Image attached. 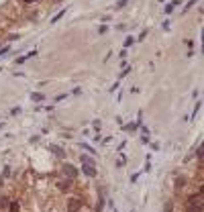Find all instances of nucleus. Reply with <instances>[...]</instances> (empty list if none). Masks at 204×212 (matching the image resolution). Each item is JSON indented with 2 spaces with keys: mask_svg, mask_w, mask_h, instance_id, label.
Instances as JSON below:
<instances>
[{
  "mask_svg": "<svg viewBox=\"0 0 204 212\" xmlns=\"http://www.w3.org/2000/svg\"><path fill=\"white\" fill-rule=\"evenodd\" d=\"M200 196H202V192L198 194V198H196V196H192V198H190L188 212H202V204H200V202H202V198H200Z\"/></svg>",
  "mask_w": 204,
  "mask_h": 212,
  "instance_id": "f257e3e1",
  "label": "nucleus"
},
{
  "mask_svg": "<svg viewBox=\"0 0 204 212\" xmlns=\"http://www.w3.org/2000/svg\"><path fill=\"white\" fill-rule=\"evenodd\" d=\"M82 171H84L88 177H96V173H98L96 167H94V165H90V163H82Z\"/></svg>",
  "mask_w": 204,
  "mask_h": 212,
  "instance_id": "f03ea898",
  "label": "nucleus"
},
{
  "mask_svg": "<svg viewBox=\"0 0 204 212\" xmlns=\"http://www.w3.org/2000/svg\"><path fill=\"white\" fill-rule=\"evenodd\" d=\"M47 149H49V151H51V153H55V155H57V157H65V151H63V149H61V147H59V145H49V147H47Z\"/></svg>",
  "mask_w": 204,
  "mask_h": 212,
  "instance_id": "7ed1b4c3",
  "label": "nucleus"
},
{
  "mask_svg": "<svg viewBox=\"0 0 204 212\" xmlns=\"http://www.w3.org/2000/svg\"><path fill=\"white\" fill-rule=\"evenodd\" d=\"M63 171H65V175H70V177H76V175H78V169H76L74 165H70V163L63 165Z\"/></svg>",
  "mask_w": 204,
  "mask_h": 212,
  "instance_id": "20e7f679",
  "label": "nucleus"
},
{
  "mask_svg": "<svg viewBox=\"0 0 204 212\" xmlns=\"http://www.w3.org/2000/svg\"><path fill=\"white\" fill-rule=\"evenodd\" d=\"M80 206H82L80 200H76V198H74V200H70V212H78V210H80Z\"/></svg>",
  "mask_w": 204,
  "mask_h": 212,
  "instance_id": "39448f33",
  "label": "nucleus"
},
{
  "mask_svg": "<svg viewBox=\"0 0 204 212\" xmlns=\"http://www.w3.org/2000/svg\"><path fill=\"white\" fill-rule=\"evenodd\" d=\"M35 55H37V51H31V53H27V55L18 57V59H16V63H25L27 59H31V57H35Z\"/></svg>",
  "mask_w": 204,
  "mask_h": 212,
  "instance_id": "423d86ee",
  "label": "nucleus"
},
{
  "mask_svg": "<svg viewBox=\"0 0 204 212\" xmlns=\"http://www.w3.org/2000/svg\"><path fill=\"white\" fill-rule=\"evenodd\" d=\"M8 206H10V212H21V204H18L16 200H12V202H8Z\"/></svg>",
  "mask_w": 204,
  "mask_h": 212,
  "instance_id": "0eeeda50",
  "label": "nucleus"
},
{
  "mask_svg": "<svg viewBox=\"0 0 204 212\" xmlns=\"http://www.w3.org/2000/svg\"><path fill=\"white\" fill-rule=\"evenodd\" d=\"M63 14H65V8H63V10H59V12H57V14H55V16L51 18V25H55V23H57V21H59V18H61Z\"/></svg>",
  "mask_w": 204,
  "mask_h": 212,
  "instance_id": "6e6552de",
  "label": "nucleus"
},
{
  "mask_svg": "<svg viewBox=\"0 0 204 212\" xmlns=\"http://www.w3.org/2000/svg\"><path fill=\"white\" fill-rule=\"evenodd\" d=\"M178 4H180L178 0H176V2H171V4H167V6H165V12H167V14H169V12H173V8H176Z\"/></svg>",
  "mask_w": 204,
  "mask_h": 212,
  "instance_id": "1a4fd4ad",
  "label": "nucleus"
},
{
  "mask_svg": "<svg viewBox=\"0 0 204 212\" xmlns=\"http://www.w3.org/2000/svg\"><path fill=\"white\" fill-rule=\"evenodd\" d=\"M31 98H33V100H37V102H41V100H45V96H43L41 92H35V94H31Z\"/></svg>",
  "mask_w": 204,
  "mask_h": 212,
  "instance_id": "9d476101",
  "label": "nucleus"
},
{
  "mask_svg": "<svg viewBox=\"0 0 204 212\" xmlns=\"http://www.w3.org/2000/svg\"><path fill=\"white\" fill-rule=\"evenodd\" d=\"M57 188L65 192V190H70V182H59V184H57Z\"/></svg>",
  "mask_w": 204,
  "mask_h": 212,
  "instance_id": "9b49d317",
  "label": "nucleus"
},
{
  "mask_svg": "<svg viewBox=\"0 0 204 212\" xmlns=\"http://www.w3.org/2000/svg\"><path fill=\"white\" fill-rule=\"evenodd\" d=\"M80 161H82V163H90V165H94V161H92L88 155H80Z\"/></svg>",
  "mask_w": 204,
  "mask_h": 212,
  "instance_id": "f8f14e48",
  "label": "nucleus"
},
{
  "mask_svg": "<svg viewBox=\"0 0 204 212\" xmlns=\"http://www.w3.org/2000/svg\"><path fill=\"white\" fill-rule=\"evenodd\" d=\"M133 43H135V39H133V37H127V41H124V47H131Z\"/></svg>",
  "mask_w": 204,
  "mask_h": 212,
  "instance_id": "ddd939ff",
  "label": "nucleus"
},
{
  "mask_svg": "<svg viewBox=\"0 0 204 212\" xmlns=\"http://www.w3.org/2000/svg\"><path fill=\"white\" fill-rule=\"evenodd\" d=\"M198 110H200V102L196 104V108H194V112H192V118H196V114H198Z\"/></svg>",
  "mask_w": 204,
  "mask_h": 212,
  "instance_id": "4468645a",
  "label": "nucleus"
},
{
  "mask_svg": "<svg viewBox=\"0 0 204 212\" xmlns=\"http://www.w3.org/2000/svg\"><path fill=\"white\" fill-rule=\"evenodd\" d=\"M8 49H10L8 45H6V47H2V49H0V57H2V55H6V53H8Z\"/></svg>",
  "mask_w": 204,
  "mask_h": 212,
  "instance_id": "2eb2a0df",
  "label": "nucleus"
},
{
  "mask_svg": "<svg viewBox=\"0 0 204 212\" xmlns=\"http://www.w3.org/2000/svg\"><path fill=\"white\" fill-rule=\"evenodd\" d=\"M127 2H129V0H119V4H117V8H122V6H127Z\"/></svg>",
  "mask_w": 204,
  "mask_h": 212,
  "instance_id": "dca6fc26",
  "label": "nucleus"
},
{
  "mask_svg": "<svg viewBox=\"0 0 204 212\" xmlns=\"http://www.w3.org/2000/svg\"><path fill=\"white\" fill-rule=\"evenodd\" d=\"M194 4H196V0H190V2H188V4H186V8H184V10H188V8H192V6H194Z\"/></svg>",
  "mask_w": 204,
  "mask_h": 212,
  "instance_id": "f3484780",
  "label": "nucleus"
},
{
  "mask_svg": "<svg viewBox=\"0 0 204 212\" xmlns=\"http://www.w3.org/2000/svg\"><path fill=\"white\" fill-rule=\"evenodd\" d=\"M82 149H86V151H90V153H94V149H92V147H90V145H86V143H84V145H82Z\"/></svg>",
  "mask_w": 204,
  "mask_h": 212,
  "instance_id": "a211bd4d",
  "label": "nucleus"
},
{
  "mask_svg": "<svg viewBox=\"0 0 204 212\" xmlns=\"http://www.w3.org/2000/svg\"><path fill=\"white\" fill-rule=\"evenodd\" d=\"M23 2H25V4H29V2H37V0H23Z\"/></svg>",
  "mask_w": 204,
  "mask_h": 212,
  "instance_id": "6ab92c4d",
  "label": "nucleus"
}]
</instances>
